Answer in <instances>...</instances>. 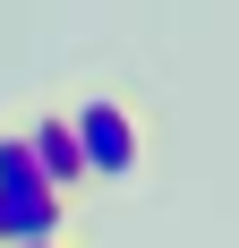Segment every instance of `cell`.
I'll use <instances>...</instances> for the list:
<instances>
[{
	"label": "cell",
	"instance_id": "6da1fadb",
	"mask_svg": "<svg viewBox=\"0 0 239 248\" xmlns=\"http://www.w3.org/2000/svg\"><path fill=\"white\" fill-rule=\"evenodd\" d=\"M69 111V137H77V163H86V188L94 180H128L145 163V120H137V103L120 94V86H94V94H77L60 103Z\"/></svg>",
	"mask_w": 239,
	"mask_h": 248
},
{
	"label": "cell",
	"instance_id": "7a4b0ae2",
	"mask_svg": "<svg viewBox=\"0 0 239 248\" xmlns=\"http://www.w3.org/2000/svg\"><path fill=\"white\" fill-rule=\"evenodd\" d=\"M69 205L51 197L34 163H26V128L0 120V248H43V240H69Z\"/></svg>",
	"mask_w": 239,
	"mask_h": 248
},
{
	"label": "cell",
	"instance_id": "3957f363",
	"mask_svg": "<svg viewBox=\"0 0 239 248\" xmlns=\"http://www.w3.org/2000/svg\"><path fill=\"white\" fill-rule=\"evenodd\" d=\"M26 128V163H34V180H43L60 205H77L86 197V163H77V137H69V111L60 103H43L34 120H17Z\"/></svg>",
	"mask_w": 239,
	"mask_h": 248
},
{
	"label": "cell",
	"instance_id": "277c9868",
	"mask_svg": "<svg viewBox=\"0 0 239 248\" xmlns=\"http://www.w3.org/2000/svg\"><path fill=\"white\" fill-rule=\"evenodd\" d=\"M43 248H69V240H43Z\"/></svg>",
	"mask_w": 239,
	"mask_h": 248
},
{
	"label": "cell",
	"instance_id": "5b68a950",
	"mask_svg": "<svg viewBox=\"0 0 239 248\" xmlns=\"http://www.w3.org/2000/svg\"><path fill=\"white\" fill-rule=\"evenodd\" d=\"M69 248H94V240H69Z\"/></svg>",
	"mask_w": 239,
	"mask_h": 248
}]
</instances>
